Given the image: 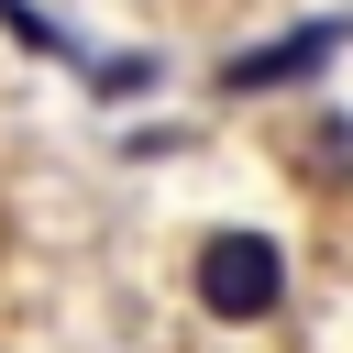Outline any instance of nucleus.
Listing matches in <instances>:
<instances>
[{
    "label": "nucleus",
    "mask_w": 353,
    "mask_h": 353,
    "mask_svg": "<svg viewBox=\"0 0 353 353\" xmlns=\"http://www.w3.org/2000/svg\"><path fill=\"white\" fill-rule=\"evenodd\" d=\"M143 77H154V66H143V55H88V88H99V99H132V88H143Z\"/></svg>",
    "instance_id": "7ed1b4c3"
},
{
    "label": "nucleus",
    "mask_w": 353,
    "mask_h": 353,
    "mask_svg": "<svg viewBox=\"0 0 353 353\" xmlns=\"http://www.w3.org/2000/svg\"><path fill=\"white\" fill-rule=\"evenodd\" d=\"M188 298H199L221 331L276 320V309H287V243H276V232H210V243L188 254Z\"/></svg>",
    "instance_id": "f257e3e1"
},
{
    "label": "nucleus",
    "mask_w": 353,
    "mask_h": 353,
    "mask_svg": "<svg viewBox=\"0 0 353 353\" xmlns=\"http://www.w3.org/2000/svg\"><path fill=\"white\" fill-rule=\"evenodd\" d=\"M331 55H342V22H309V33H287V44H254V55H232V66H221V99L298 88V77H320Z\"/></svg>",
    "instance_id": "f03ea898"
},
{
    "label": "nucleus",
    "mask_w": 353,
    "mask_h": 353,
    "mask_svg": "<svg viewBox=\"0 0 353 353\" xmlns=\"http://www.w3.org/2000/svg\"><path fill=\"white\" fill-rule=\"evenodd\" d=\"M0 22H11V33H22V44H33V55H66V33H55V22H44V11H33V0H0Z\"/></svg>",
    "instance_id": "39448f33"
},
{
    "label": "nucleus",
    "mask_w": 353,
    "mask_h": 353,
    "mask_svg": "<svg viewBox=\"0 0 353 353\" xmlns=\"http://www.w3.org/2000/svg\"><path fill=\"white\" fill-rule=\"evenodd\" d=\"M309 165H320V188L353 176V121H320V132H309Z\"/></svg>",
    "instance_id": "20e7f679"
}]
</instances>
